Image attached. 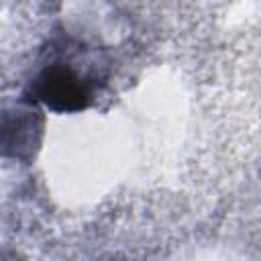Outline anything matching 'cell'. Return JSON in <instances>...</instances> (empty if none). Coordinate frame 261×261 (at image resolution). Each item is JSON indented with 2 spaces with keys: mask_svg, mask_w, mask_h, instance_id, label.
Instances as JSON below:
<instances>
[{
  "mask_svg": "<svg viewBox=\"0 0 261 261\" xmlns=\"http://www.w3.org/2000/svg\"><path fill=\"white\" fill-rule=\"evenodd\" d=\"M33 94L55 110H82L92 100V82L71 63L55 61L33 82Z\"/></svg>",
  "mask_w": 261,
  "mask_h": 261,
  "instance_id": "obj_1",
  "label": "cell"
}]
</instances>
